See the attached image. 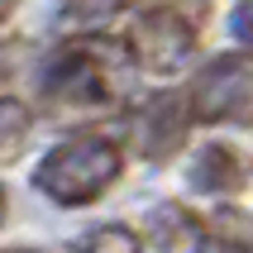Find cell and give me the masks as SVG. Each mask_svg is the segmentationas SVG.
<instances>
[{"label": "cell", "instance_id": "cell-5", "mask_svg": "<svg viewBox=\"0 0 253 253\" xmlns=\"http://www.w3.org/2000/svg\"><path fill=\"white\" fill-rule=\"evenodd\" d=\"M196 125V110H191V96L186 91H153L143 96L129 115V139L139 148V158L148 163H168L186 148V134Z\"/></svg>", "mask_w": 253, "mask_h": 253}, {"label": "cell", "instance_id": "cell-2", "mask_svg": "<svg viewBox=\"0 0 253 253\" xmlns=\"http://www.w3.org/2000/svg\"><path fill=\"white\" fill-rule=\"evenodd\" d=\"M115 48H105L100 39L62 43L39 72V96L57 110H100L115 100Z\"/></svg>", "mask_w": 253, "mask_h": 253}, {"label": "cell", "instance_id": "cell-4", "mask_svg": "<svg viewBox=\"0 0 253 253\" xmlns=\"http://www.w3.org/2000/svg\"><path fill=\"white\" fill-rule=\"evenodd\" d=\"M125 48L134 57V67L153 72V77H172V72L186 67V57L196 53V24L177 5H153V10H143L129 24Z\"/></svg>", "mask_w": 253, "mask_h": 253}, {"label": "cell", "instance_id": "cell-7", "mask_svg": "<svg viewBox=\"0 0 253 253\" xmlns=\"http://www.w3.org/2000/svg\"><path fill=\"white\" fill-rule=\"evenodd\" d=\"M191 186L206 196H239L249 186V158L229 143H206L191 158Z\"/></svg>", "mask_w": 253, "mask_h": 253}, {"label": "cell", "instance_id": "cell-8", "mask_svg": "<svg viewBox=\"0 0 253 253\" xmlns=\"http://www.w3.org/2000/svg\"><path fill=\"white\" fill-rule=\"evenodd\" d=\"M206 234H211V249L220 253H253V215L239 206H220L206 220Z\"/></svg>", "mask_w": 253, "mask_h": 253}, {"label": "cell", "instance_id": "cell-11", "mask_svg": "<svg viewBox=\"0 0 253 253\" xmlns=\"http://www.w3.org/2000/svg\"><path fill=\"white\" fill-rule=\"evenodd\" d=\"M5 163H10L14 153H19V143H24V125H29V115H24V105L14 96H5Z\"/></svg>", "mask_w": 253, "mask_h": 253}, {"label": "cell", "instance_id": "cell-12", "mask_svg": "<svg viewBox=\"0 0 253 253\" xmlns=\"http://www.w3.org/2000/svg\"><path fill=\"white\" fill-rule=\"evenodd\" d=\"M229 29H234V39H239L244 48L253 53V0H244L239 10L229 14Z\"/></svg>", "mask_w": 253, "mask_h": 253}, {"label": "cell", "instance_id": "cell-10", "mask_svg": "<svg viewBox=\"0 0 253 253\" xmlns=\"http://www.w3.org/2000/svg\"><path fill=\"white\" fill-rule=\"evenodd\" d=\"M129 0H67V24H82V29H100L110 24L115 14H125Z\"/></svg>", "mask_w": 253, "mask_h": 253}, {"label": "cell", "instance_id": "cell-6", "mask_svg": "<svg viewBox=\"0 0 253 253\" xmlns=\"http://www.w3.org/2000/svg\"><path fill=\"white\" fill-rule=\"evenodd\" d=\"M143 239L153 253H201L211 234H206V220H196V211H186L182 201H163L148 211Z\"/></svg>", "mask_w": 253, "mask_h": 253}, {"label": "cell", "instance_id": "cell-9", "mask_svg": "<svg viewBox=\"0 0 253 253\" xmlns=\"http://www.w3.org/2000/svg\"><path fill=\"white\" fill-rule=\"evenodd\" d=\"M82 253H143V239L129 225H100L82 239Z\"/></svg>", "mask_w": 253, "mask_h": 253}, {"label": "cell", "instance_id": "cell-3", "mask_svg": "<svg viewBox=\"0 0 253 253\" xmlns=\"http://www.w3.org/2000/svg\"><path fill=\"white\" fill-rule=\"evenodd\" d=\"M186 96L201 125H253V53L211 57Z\"/></svg>", "mask_w": 253, "mask_h": 253}, {"label": "cell", "instance_id": "cell-1", "mask_svg": "<svg viewBox=\"0 0 253 253\" xmlns=\"http://www.w3.org/2000/svg\"><path fill=\"white\" fill-rule=\"evenodd\" d=\"M120 172H125V153H120L115 139L72 134V139L53 143L43 153L39 172H34V186L57 206H91L120 182Z\"/></svg>", "mask_w": 253, "mask_h": 253}, {"label": "cell", "instance_id": "cell-13", "mask_svg": "<svg viewBox=\"0 0 253 253\" xmlns=\"http://www.w3.org/2000/svg\"><path fill=\"white\" fill-rule=\"evenodd\" d=\"M10 253H29V249H10Z\"/></svg>", "mask_w": 253, "mask_h": 253}]
</instances>
